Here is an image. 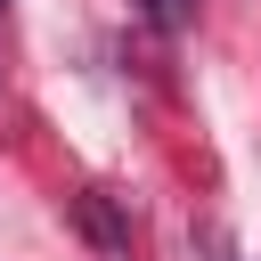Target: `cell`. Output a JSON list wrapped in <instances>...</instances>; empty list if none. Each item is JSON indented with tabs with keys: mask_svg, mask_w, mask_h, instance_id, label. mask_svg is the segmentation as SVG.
I'll list each match as a JSON object with an SVG mask.
<instances>
[{
	"mask_svg": "<svg viewBox=\"0 0 261 261\" xmlns=\"http://www.w3.org/2000/svg\"><path fill=\"white\" fill-rule=\"evenodd\" d=\"M147 16H155V24H163V33H179V24H188V16H196V0H147Z\"/></svg>",
	"mask_w": 261,
	"mask_h": 261,
	"instance_id": "obj_2",
	"label": "cell"
},
{
	"mask_svg": "<svg viewBox=\"0 0 261 261\" xmlns=\"http://www.w3.org/2000/svg\"><path fill=\"white\" fill-rule=\"evenodd\" d=\"M73 220H82V237H90L106 261H130V228H122V212H114V196H106V188L73 196Z\"/></svg>",
	"mask_w": 261,
	"mask_h": 261,
	"instance_id": "obj_1",
	"label": "cell"
},
{
	"mask_svg": "<svg viewBox=\"0 0 261 261\" xmlns=\"http://www.w3.org/2000/svg\"><path fill=\"white\" fill-rule=\"evenodd\" d=\"M0 8H8V0H0Z\"/></svg>",
	"mask_w": 261,
	"mask_h": 261,
	"instance_id": "obj_3",
	"label": "cell"
}]
</instances>
